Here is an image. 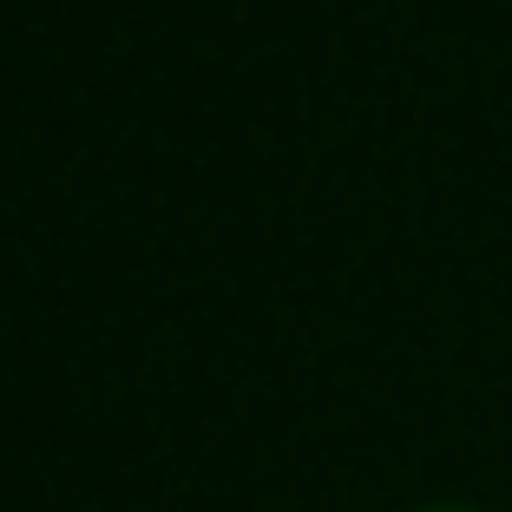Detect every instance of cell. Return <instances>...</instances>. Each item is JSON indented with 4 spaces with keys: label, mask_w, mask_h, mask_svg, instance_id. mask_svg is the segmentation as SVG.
Wrapping results in <instances>:
<instances>
[{
    "label": "cell",
    "mask_w": 512,
    "mask_h": 512,
    "mask_svg": "<svg viewBox=\"0 0 512 512\" xmlns=\"http://www.w3.org/2000/svg\"><path fill=\"white\" fill-rule=\"evenodd\" d=\"M427 512H473V506H427Z\"/></svg>",
    "instance_id": "6da1fadb"
}]
</instances>
